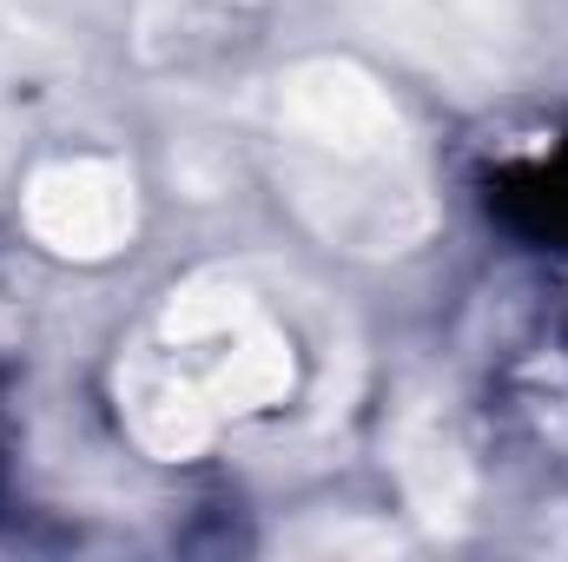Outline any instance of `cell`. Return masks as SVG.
<instances>
[{
    "label": "cell",
    "instance_id": "6da1fadb",
    "mask_svg": "<svg viewBox=\"0 0 568 562\" xmlns=\"http://www.w3.org/2000/svg\"><path fill=\"white\" fill-rule=\"evenodd\" d=\"M33 225L60 245V252H106L126 225H133V192L120 172L106 165H67L47 172L33 192Z\"/></svg>",
    "mask_w": 568,
    "mask_h": 562
}]
</instances>
